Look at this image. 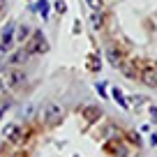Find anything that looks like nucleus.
<instances>
[{"label":"nucleus","instance_id":"1","mask_svg":"<svg viewBox=\"0 0 157 157\" xmlns=\"http://www.w3.org/2000/svg\"><path fill=\"white\" fill-rule=\"evenodd\" d=\"M28 53H46L49 51V42L44 39V33L42 30H37V33H33V37H30V44H28Z\"/></svg>","mask_w":157,"mask_h":157},{"label":"nucleus","instance_id":"2","mask_svg":"<svg viewBox=\"0 0 157 157\" xmlns=\"http://www.w3.org/2000/svg\"><path fill=\"white\" fill-rule=\"evenodd\" d=\"M30 136V129L28 127H23V125H16V123H12V132L7 134V141L12 143V146H23L25 143V139Z\"/></svg>","mask_w":157,"mask_h":157},{"label":"nucleus","instance_id":"3","mask_svg":"<svg viewBox=\"0 0 157 157\" xmlns=\"http://www.w3.org/2000/svg\"><path fill=\"white\" fill-rule=\"evenodd\" d=\"M42 116H44V123L46 125H56V123L63 120V106L56 104V102H51V104H46V106H44Z\"/></svg>","mask_w":157,"mask_h":157},{"label":"nucleus","instance_id":"4","mask_svg":"<svg viewBox=\"0 0 157 157\" xmlns=\"http://www.w3.org/2000/svg\"><path fill=\"white\" fill-rule=\"evenodd\" d=\"M104 150L111 157H127V146H125L120 139H109V141L104 143Z\"/></svg>","mask_w":157,"mask_h":157},{"label":"nucleus","instance_id":"5","mask_svg":"<svg viewBox=\"0 0 157 157\" xmlns=\"http://www.w3.org/2000/svg\"><path fill=\"white\" fill-rule=\"evenodd\" d=\"M106 63L111 65V67H120L125 60V51L123 49H118V46H106Z\"/></svg>","mask_w":157,"mask_h":157},{"label":"nucleus","instance_id":"6","mask_svg":"<svg viewBox=\"0 0 157 157\" xmlns=\"http://www.w3.org/2000/svg\"><path fill=\"white\" fill-rule=\"evenodd\" d=\"M14 39H16V25L14 23H7L5 28H2V33H0V46L10 49Z\"/></svg>","mask_w":157,"mask_h":157},{"label":"nucleus","instance_id":"7","mask_svg":"<svg viewBox=\"0 0 157 157\" xmlns=\"http://www.w3.org/2000/svg\"><path fill=\"white\" fill-rule=\"evenodd\" d=\"M139 81L148 88H157V69H150V67H143L139 72Z\"/></svg>","mask_w":157,"mask_h":157},{"label":"nucleus","instance_id":"8","mask_svg":"<svg viewBox=\"0 0 157 157\" xmlns=\"http://www.w3.org/2000/svg\"><path fill=\"white\" fill-rule=\"evenodd\" d=\"M5 83H7V88H16V86L25 83V74L21 72V69H12V72L7 74V78H5Z\"/></svg>","mask_w":157,"mask_h":157},{"label":"nucleus","instance_id":"9","mask_svg":"<svg viewBox=\"0 0 157 157\" xmlns=\"http://www.w3.org/2000/svg\"><path fill=\"white\" fill-rule=\"evenodd\" d=\"M120 72H123L125 78H139V69H136V65H134V60L127 63V58H125L123 65H120Z\"/></svg>","mask_w":157,"mask_h":157},{"label":"nucleus","instance_id":"10","mask_svg":"<svg viewBox=\"0 0 157 157\" xmlns=\"http://www.w3.org/2000/svg\"><path fill=\"white\" fill-rule=\"evenodd\" d=\"M25 60H28V51H25V49H19V51H14V53L7 58V65L16 67V65H23Z\"/></svg>","mask_w":157,"mask_h":157},{"label":"nucleus","instance_id":"11","mask_svg":"<svg viewBox=\"0 0 157 157\" xmlns=\"http://www.w3.org/2000/svg\"><path fill=\"white\" fill-rule=\"evenodd\" d=\"M83 118L88 123H97L99 118H102V109L99 106H86L83 109Z\"/></svg>","mask_w":157,"mask_h":157},{"label":"nucleus","instance_id":"12","mask_svg":"<svg viewBox=\"0 0 157 157\" xmlns=\"http://www.w3.org/2000/svg\"><path fill=\"white\" fill-rule=\"evenodd\" d=\"M35 12H39V16L42 19H49V0H39L37 5H33Z\"/></svg>","mask_w":157,"mask_h":157},{"label":"nucleus","instance_id":"13","mask_svg":"<svg viewBox=\"0 0 157 157\" xmlns=\"http://www.w3.org/2000/svg\"><path fill=\"white\" fill-rule=\"evenodd\" d=\"M102 25H104L102 12H93V14H90V28H93V30H99Z\"/></svg>","mask_w":157,"mask_h":157},{"label":"nucleus","instance_id":"14","mask_svg":"<svg viewBox=\"0 0 157 157\" xmlns=\"http://www.w3.org/2000/svg\"><path fill=\"white\" fill-rule=\"evenodd\" d=\"M111 93H113V99H116V102L120 104L123 109H127V106H129V104H127V99H125V95H123V90H120V88H113Z\"/></svg>","mask_w":157,"mask_h":157},{"label":"nucleus","instance_id":"15","mask_svg":"<svg viewBox=\"0 0 157 157\" xmlns=\"http://www.w3.org/2000/svg\"><path fill=\"white\" fill-rule=\"evenodd\" d=\"M30 35V28L28 25H19V28H16V39H25Z\"/></svg>","mask_w":157,"mask_h":157},{"label":"nucleus","instance_id":"16","mask_svg":"<svg viewBox=\"0 0 157 157\" xmlns=\"http://www.w3.org/2000/svg\"><path fill=\"white\" fill-rule=\"evenodd\" d=\"M88 65H90V69H93V72H99V67H102V63H99L97 56H93V58L88 60Z\"/></svg>","mask_w":157,"mask_h":157},{"label":"nucleus","instance_id":"17","mask_svg":"<svg viewBox=\"0 0 157 157\" xmlns=\"http://www.w3.org/2000/svg\"><path fill=\"white\" fill-rule=\"evenodd\" d=\"M86 5L90 7V12H99V7H102V0H86Z\"/></svg>","mask_w":157,"mask_h":157},{"label":"nucleus","instance_id":"18","mask_svg":"<svg viewBox=\"0 0 157 157\" xmlns=\"http://www.w3.org/2000/svg\"><path fill=\"white\" fill-rule=\"evenodd\" d=\"M33 111H35V106H33V104L23 106V111H21V118H33Z\"/></svg>","mask_w":157,"mask_h":157},{"label":"nucleus","instance_id":"19","mask_svg":"<svg viewBox=\"0 0 157 157\" xmlns=\"http://www.w3.org/2000/svg\"><path fill=\"white\" fill-rule=\"evenodd\" d=\"M56 12H58V14H65V12H67V5H65V0H56Z\"/></svg>","mask_w":157,"mask_h":157},{"label":"nucleus","instance_id":"20","mask_svg":"<svg viewBox=\"0 0 157 157\" xmlns=\"http://www.w3.org/2000/svg\"><path fill=\"white\" fill-rule=\"evenodd\" d=\"M125 136H127L129 141L134 143V146H139V143H141V139H139V134H136V132H127V134H125Z\"/></svg>","mask_w":157,"mask_h":157},{"label":"nucleus","instance_id":"21","mask_svg":"<svg viewBox=\"0 0 157 157\" xmlns=\"http://www.w3.org/2000/svg\"><path fill=\"white\" fill-rule=\"evenodd\" d=\"M104 90H106V83H104V81H99V83H97V93L102 95V97H106V93H104Z\"/></svg>","mask_w":157,"mask_h":157},{"label":"nucleus","instance_id":"22","mask_svg":"<svg viewBox=\"0 0 157 157\" xmlns=\"http://www.w3.org/2000/svg\"><path fill=\"white\" fill-rule=\"evenodd\" d=\"M7 93V83H5V78L0 76V95H5Z\"/></svg>","mask_w":157,"mask_h":157},{"label":"nucleus","instance_id":"23","mask_svg":"<svg viewBox=\"0 0 157 157\" xmlns=\"http://www.w3.org/2000/svg\"><path fill=\"white\" fill-rule=\"evenodd\" d=\"M150 118H152V123H157V106H150Z\"/></svg>","mask_w":157,"mask_h":157},{"label":"nucleus","instance_id":"24","mask_svg":"<svg viewBox=\"0 0 157 157\" xmlns=\"http://www.w3.org/2000/svg\"><path fill=\"white\" fill-rule=\"evenodd\" d=\"M139 132H141V134H148V132H150V125H141V127H139Z\"/></svg>","mask_w":157,"mask_h":157},{"label":"nucleus","instance_id":"25","mask_svg":"<svg viewBox=\"0 0 157 157\" xmlns=\"http://www.w3.org/2000/svg\"><path fill=\"white\" fill-rule=\"evenodd\" d=\"M10 132H12V123H10V125H5V129H2V136L7 139V134H10Z\"/></svg>","mask_w":157,"mask_h":157},{"label":"nucleus","instance_id":"26","mask_svg":"<svg viewBox=\"0 0 157 157\" xmlns=\"http://www.w3.org/2000/svg\"><path fill=\"white\" fill-rule=\"evenodd\" d=\"M132 102H134V104H136V106H139V104H143V102H146V99H143V97H132Z\"/></svg>","mask_w":157,"mask_h":157},{"label":"nucleus","instance_id":"27","mask_svg":"<svg viewBox=\"0 0 157 157\" xmlns=\"http://www.w3.org/2000/svg\"><path fill=\"white\" fill-rule=\"evenodd\" d=\"M5 109H7V102H5V104H2V106H0V118L5 116Z\"/></svg>","mask_w":157,"mask_h":157},{"label":"nucleus","instance_id":"28","mask_svg":"<svg viewBox=\"0 0 157 157\" xmlns=\"http://www.w3.org/2000/svg\"><path fill=\"white\" fill-rule=\"evenodd\" d=\"M2 5H5V0H0V10H2Z\"/></svg>","mask_w":157,"mask_h":157},{"label":"nucleus","instance_id":"29","mask_svg":"<svg viewBox=\"0 0 157 157\" xmlns=\"http://www.w3.org/2000/svg\"><path fill=\"white\" fill-rule=\"evenodd\" d=\"M14 157H25V155H23V152H21V155H14Z\"/></svg>","mask_w":157,"mask_h":157}]
</instances>
